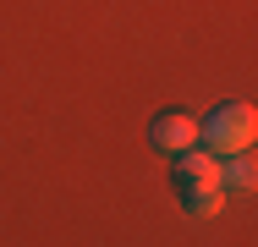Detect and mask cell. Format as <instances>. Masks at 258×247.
<instances>
[{"label": "cell", "mask_w": 258, "mask_h": 247, "mask_svg": "<svg viewBox=\"0 0 258 247\" xmlns=\"http://www.w3.org/2000/svg\"><path fill=\"white\" fill-rule=\"evenodd\" d=\"M253 138H258V110H253V104H220L214 115L198 121V148H209L214 159L247 154Z\"/></svg>", "instance_id": "1"}, {"label": "cell", "mask_w": 258, "mask_h": 247, "mask_svg": "<svg viewBox=\"0 0 258 247\" xmlns=\"http://www.w3.org/2000/svg\"><path fill=\"white\" fill-rule=\"evenodd\" d=\"M149 143L159 148V154H187V148H198V115H187V110H165V115H154L149 121Z\"/></svg>", "instance_id": "2"}, {"label": "cell", "mask_w": 258, "mask_h": 247, "mask_svg": "<svg viewBox=\"0 0 258 247\" xmlns=\"http://www.w3.org/2000/svg\"><path fill=\"white\" fill-rule=\"evenodd\" d=\"M176 187H220V159L209 148L176 154Z\"/></svg>", "instance_id": "3"}, {"label": "cell", "mask_w": 258, "mask_h": 247, "mask_svg": "<svg viewBox=\"0 0 258 247\" xmlns=\"http://www.w3.org/2000/svg\"><path fill=\"white\" fill-rule=\"evenodd\" d=\"M258 170H253V154H225L220 159V187H231V193H253Z\"/></svg>", "instance_id": "4"}, {"label": "cell", "mask_w": 258, "mask_h": 247, "mask_svg": "<svg viewBox=\"0 0 258 247\" xmlns=\"http://www.w3.org/2000/svg\"><path fill=\"white\" fill-rule=\"evenodd\" d=\"M176 198H181V209L198 214V220H209V214L225 209V187H176Z\"/></svg>", "instance_id": "5"}]
</instances>
